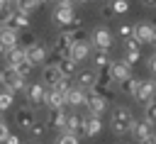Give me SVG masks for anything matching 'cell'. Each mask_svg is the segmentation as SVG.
<instances>
[{"instance_id":"cell-1","label":"cell","mask_w":156,"mask_h":144,"mask_svg":"<svg viewBox=\"0 0 156 144\" xmlns=\"http://www.w3.org/2000/svg\"><path fill=\"white\" fill-rule=\"evenodd\" d=\"M134 117H132V110L129 107H115L112 115H110V129L115 137H124V134H132V127H134Z\"/></svg>"},{"instance_id":"cell-2","label":"cell","mask_w":156,"mask_h":144,"mask_svg":"<svg viewBox=\"0 0 156 144\" xmlns=\"http://www.w3.org/2000/svg\"><path fill=\"white\" fill-rule=\"evenodd\" d=\"M0 83H2V90H10V93H17V90L27 88V78L22 73H17L15 68H10V66L0 68Z\"/></svg>"},{"instance_id":"cell-3","label":"cell","mask_w":156,"mask_h":144,"mask_svg":"<svg viewBox=\"0 0 156 144\" xmlns=\"http://www.w3.org/2000/svg\"><path fill=\"white\" fill-rule=\"evenodd\" d=\"M2 27H12V29H27L29 27V15L22 12V10H10L5 17H2Z\"/></svg>"},{"instance_id":"cell-4","label":"cell","mask_w":156,"mask_h":144,"mask_svg":"<svg viewBox=\"0 0 156 144\" xmlns=\"http://www.w3.org/2000/svg\"><path fill=\"white\" fill-rule=\"evenodd\" d=\"M71 46H73V39H71L68 32H61V34L54 37V41H51V51H54L58 59L68 56V54H71Z\"/></svg>"},{"instance_id":"cell-5","label":"cell","mask_w":156,"mask_h":144,"mask_svg":"<svg viewBox=\"0 0 156 144\" xmlns=\"http://www.w3.org/2000/svg\"><path fill=\"white\" fill-rule=\"evenodd\" d=\"M24 90H27V103H29L32 107L44 105V100H46V88H44L41 83H29Z\"/></svg>"},{"instance_id":"cell-6","label":"cell","mask_w":156,"mask_h":144,"mask_svg":"<svg viewBox=\"0 0 156 144\" xmlns=\"http://www.w3.org/2000/svg\"><path fill=\"white\" fill-rule=\"evenodd\" d=\"M15 122H17V127H22V129H29V127L37 122L34 107H32V105H22V107H17V112H15Z\"/></svg>"},{"instance_id":"cell-7","label":"cell","mask_w":156,"mask_h":144,"mask_svg":"<svg viewBox=\"0 0 156 144\" xmlns=\"http://www.w3.org/2000/svg\"><path fill=\"white\" fill-rule=\"evenodd\" d=\"M66 117L68 112L61 107V110H49L46 112V129H54V132H63L66 127Z\"/></svg>"},{"instance_id":"cell-8","label":"cell","mask_w":156,"mask_h":144,"mask_svg":"<svg viewBox=\"0 0 156 144\" xmlns=\"http://www.w3.org/2000/svg\"><path fill=\"white\" fill-rule=\"evenodd\" d=\"M134 98L139 100V103H151L154 98H156V81H139V88H136V93H134Z\"/></svg>"},{"instance_id":"cell-9","label":"cell","mask_w":156,"mask_h":144,"mask_svg":"<svg viewBox=\"0 0 156 144\" xmlns=\"http://www.w3.org/2000/svg\"><path fill=\"white\" fill-rule=\"evenodd\" d=\"M107 73L112 76V81H115V83H122V81H127V78L132 76V66H127V63L119 59V61H112V63H110Z\"/></svg>"},{"instance_id":"cell-10","label":"cell","mask_w":156,"mask_h":144,"mask_svg":"<svg viewBox=\"0 0 156 144\" xmlns=\"http://www.w3.org/2000/svg\"><path fill=\"white\" fill-rule=\"evenodd\" d=\"M54 22L58 24V27H68L73 20H76V12H73V7H68V5H56V10H54Z\"/></svg>"},{"instance_id":"cell-11","label":"cell","mask_w":156,"mask_h":144,"mask_svg":"<svg viewBox=\"0 0 156 144\" xmlns=\"http://www.w3.org/2000/svg\"><path fill=\"white\" fill-rule=\"evenodd\" d=\"M83 127H85V115H78V112H68V117H66V127H63V132H68V134H83Z\"/></svg>"},{"instance_id":"cell-12","label":"cell","mask_w":156,"mask_h":144,"mask_svg":"<svg viewBox=\"0 0 156 144\" xmlns=\"http://www.w3.org/2000/svg\"><path fill=\"white\" fill-rule=\"evenodd\" d=\"M102 132V120L95 112H85V127H83V137H98Z\"/></svg>"},{"instance_id":"cell-13","label":"cell","mask_w":156,"mask_h":144,"mask_svg":"<svg viewBox=\"0 0 156 144\" xmlns=\"http://www.w3.org/2000/svg\"><path fill=\"white\" fill-rule=\"evenodd\" d=\"M73 81H76V85H78V88L90 90V88L95 85V81H98V73H95V68H83L80 73H76V76H73Z\"/></svg>"},{"instance_id":"cell-14","label":"cell","mask_w":156,"mask_h":144,"mask_svg":"<svg viewBox=\"0 0 156 144\" xmlns=\"http://www.w3.org/2000/svg\"><path fill=\"white\" fill-rule=\"evenodd\" d=\"M24 61H27V49H24V46L7 49V54H5V66L17 68V66H20V63H24Z\"/></svg>"},{"instance_id":"cell-15","label":"cell","mask_w":156,"mask_h":144,"mask_svg":"<svg viewBox=\"0 0 156 144\" xmlns=\"http://www.w3.org/2000/svg\"><path fill=\"white\" fill-rule=\"evenodd\" d=\"M46 56H49V49L44 46V44H34V46H29L27 49V59L34 63V66H41V63H46Z\"/></svg>"},{"instance_id":"cell-16","label":"cell","mask_w":156,"mask_h":144,"mask_svg":"<svg viewBox=\"0 0 156 144\" xmlns=\"http://www.w3.org/2000/svg\"><path fill=\"white\" fill-rule=\"evenodd\" d=\"M105 105H107V95H102V93H95V90H90L88 93V112H95V115H100L102 110H105Z\"/></svg>"},{"instance_id":"cell-17","label":"cell","mask_w":156,"mask_h":144,"mask_svg":"<svg viewBox=\"0 0 156 144\" xmlns=\"http://www.w3.org/2000/svg\"><path fill=\"white\" fill-rule=\"evenodd\" d=\"M73 61H85L88 56H90V44L85 41V39H78V41H73V46H71V54H68Z\"/></svg>"},{"instance_id":"cell-18","label":"cell","mask_w":156,"mask_h":144,"mask_svg":"<svg viewBox=\"0 0 156 144\" xmlns=\"http://www.w3.org/2000/svg\"><path fill=\"white\" fill-rule=\"evenodd\" d=\"M66 105H73V107H80V105H88V93L78 85H73L68 93H66Z\"/></svg>"},{"instance_id":"cell-19","label":"cell","mask_w":156,"mask_h":144,"mask_svg":"<svg viewBox=\"0 0 156 144\" xmlns=\"http://www.w3.org/2000/svg\"><path fill=\"white\" fill-rule=\"evenodd\" d=\"M44 105H46L49 110H61V107L66 105V93H61V90H56V88L46 90V100H44Z\"/></svg>"},{"instance_id":"cell-20","label":"cell","mask_w":156,"mask_h":144,"mask_svg":"<svg viewBox=\"0 0 156 144\" xmlns=\"http://www.w3.org/2000/svg\"><path fill=\"white\" fill-rule=\"evenodd\" d=\"M154 34H156V27H154V24L141 22V24L134 27V37H136L141 44H151V41H154Z\"/></svg>"},{"instance_id":"cell-21","label":"cell","mask_w":156,"mask_h":144,"mask_svg":"<svg viewBox=\"0 0 156 144\" xmlns=\"http://www.w3.org/2000/svg\"><path fill=\"white\" fill-rule=\"evenodd\" d=\"M93 44H95L98 49H107V51H110V46H112V34H110L105 27H98V29L93 32Z\"/></svg>"},{"instance_id":"cell-22","label":"cell","mask_w":156,"mask_h":144,"mask_svg":"<svg viewBox=\"0 0 156 144\" xmlns=\"http://www.w3.org/2000/svg\"><path fill=\"white\" fill-rule=\"evenodd\" d=\"M63 73H61V68H58V63H46L44 66V76H41V81H44V85H56L58 83V78H61Z\"/></svg>"},{"instance_id":"cell-23","label":"cell","mask_w":156,"mask_h":144,"mask_svg":"<svg viewBox=\"0 0 156 144\" xmlns=\"http://www.w3.org/2000/svg\"><path fill=\"white\" fill-rule=\"evenodd\" d=\"M112 83H115V81H112V76H110L107 71H102V73H100V78L95 81V85H93L90 90L102 93V95H107V98H110V93H112Z\"/></svg>"},{"instance_id":"cell-24","label":"cell","mask_w":156,"mask_h":144,"mask_svg":"<svg viewBox=\"0 0 156 144\" xmlns=\"http://www.w3.org/2000/svg\"><path fill=\"white\" fill-rule=\"evenodd\" d=\"M0 41L5 44V49L20 46V34H17V29H12V27H0Z\"/></svg>"},{"instance_id":"cell-25","label":"cell","mask_w":156,"mask_h":144,"mask_svg":"<svg viewBox=\"0 0 156 144\" xmlns=\"http://www.w3.org/2000/svg\"><path fill=\"white\" fill-rule=\"evenodd\" d=\"M93 63H95V68H100V73H102V71H107V68H110V63H112L110 51H107V49H98V51L93 54Z\"/></svg>"},{"instance_id":"cell-26","label":"cell","mask_w":156,"mask_h":144,"mask_svg":"<svg viewBox=\"0 0 156 144\" xmlns=\"http://www.w3.org/2000/svg\"><path fill=\"white\" fill-rule=\"evenodd\" d=\"M132 137L141 144L146 137H151V124L144 120V122H134V127H132Z\"/></svg>"},{"instance_id":"cell-27","label":"cell","mask_w":156,"mask_h":144,"mask_svg":"<svg viewBox=\"0 0 156 144\" xmlns=\"http://www.w3.org/2000/svg\"><path fill=\"white\" fill-rule=\"evenodd\" d=\"M56 63H58V68H61L63 76H76V73H78V71H76V68H78V61H73L71 56H63V59H58Z\"/></svg>"},{"instance_id":"cell-28","label":"cell","mask_w":156,"mask_h":144,"mask_svg":"<svg viewBox=\"0 0 156 144\" xmlns=\"http://www.w3.org/2000/svg\"><path fill=\"white\" fill-rule=\"evenodd\" d=\"M44 0H15V5H17V10H22V12H32V10H37L39 5H41Z\"/></svg>"},{"instance_id":"cell-29","label":"cell","mask_w":156,"mask_h":144,"mask_svg":"<svg viewBox=\"0 0 156 144\" xmlns=\"http://www.w3.org/2000/svg\"><path fill=\"white\" fill-rule=\"evenodd\" d=\"M119 88H122V93H127V95H134V93H136V88H139V81H136L134 76H129L127 81H122V83H119Z\"/></svg>"},{"instance_id":"cell-30","label":"cell","mask_w":156,"mask_h":144,"mask_svg":"<svg viewBox=\"0 0 156 144\" xmlns=\"http://www.w3.org/2000/svg\"><path fill=\"white\" fill-rule=\"evenodd\" d=\"M73 85H76L73 76H61V78H58V83H56L54 88H56V90H61V93H68V90H71Z\"/></svg>"},{"instance_id":"cell-31","label":"cell","mask_w":156,"mask_h":144,"mask_svg":"<svg viewBox=\"0 0 156 144\" xmlns=\"http://www.w3.org/2000/svg\"><path fill=\"white\" fill-rule=\"evenodd\" d=\"M110 7H112L115 15H124V12L129 10V2H127V0H110Z\"/></svg>"},{"instance_id":"cell-32","label":"cell","mask_w":156,"mask_h":144,"mask_svg":"<svg viewBox=\"0 0 156 144\" xmlns=\"http://www.w3.org/2000/svg\"><path fill=\"white\" fill-rule=\"evenodd\" d=\"M12 95H15V93H10V90H0V112H5V110L12 105V100H15Z\"/></svg>"},{"instance_id":"cell-33","label":"cell","mask_w":156,"mask_h":144,"mask_svg":"<svg viewBox=\"0 0 156 144\" xmlns=\"http://www.w3.org/2000/svg\"><path fill=\"white\" fill-rule=\"evenodd\" d=\"M146 122L149 124H156V98L151 103H146Z\"/></svg>"},{"instance_id":"cell-34","label":"cell","mask_w":156,"mask_h":144,"mask_svg":"<svg viewBox=\"0 0 156 144\" xmlns=\"http://www.w3.org/2000/svg\"><path fill=\"white\" fill-rule=\"evenodd\" d=\"M139 46H141V41H139L134 34L124 39V51H139Z\"/></svg>"},{"instance_id":"cell-35","label":"cell","mask_w":156,"mask_h":144,"mask_svg":"<svg viewBox=\"0 0 156 144\" xmlns=\"http://www.w3.org/2000/svg\"><path fill=\"white\" fill-rule=\"evenodd\" d=\"M56 144H78V137L76 134H68V132H61L56 137Z\"/></svg>"},{"instance_id":"cell-36","label":"cell","mask_w":156,"mask_h":144,"mask_svg":"<svg viewBox=\"0 0 156 144\" xmlns=\"http://www.w3.org/2000/svg\"><path fill=\"white\" fill-rule=\"evenodd\" d=\"M122 61H124L127 66H134V63H139V51H124Z\"/></svg>"},{"instance_id":"cell-37","label":"cell","mask_w":156,"mask_h":144,"mask_svg":"<svg viewBox=\"0 0 156 144\" xmlns=\"http://www.w3.org/2000/svg\"><path fill=\"white\" fill-rule=\"evenodd\" d=\"M29 132H32V137H41V134L46 132V122H34V124L29 127Z\"/></svg>"},{"instance_id":"cell-38","label":"cell","mask_w":156,"mask_h":144,"mask_svg":"<svg viewBox=\"0 0 156 144\" xmlns=\"http://www.w3.org/2000/svg\"><path fill=\"white\" fill-rule=\"evenodd\" d=\"M117 34H119L122 39H127V37L134 34V27H132V24H119V27H117Z\"/></svg>"},{"instance_id":"cell-39","label":"cell","mask_w":156,"mask_h":144,"mask_svg":"<svg viewBox=\"0 0 156 144\" xmlns=\"http://www.w3.org/2000/svg\"><path fill=\"white\" fill-rule=\"evenodd\" d=\"M32 68H34V63H32V61H29V59H27V61H24V63H20V66H17V68H15V71H17V73H22V76H24V78H27V76H29V71H32Z\"/></svg>"},{"instance_id":"cell-40","label":"cell","mask_w":156,"mask_h":144,"mask_svg":"<svg viewBox=\"0 0 156 144\" xmlns=\"http://www.w3.org/2000/svg\"><path fill=\"white\" fill-rule=\"evenodd\" d=\"M10 137V129H7V122H5V117L0 115V144H5V139Z\"/></svg>"},{"instance_id":"cell-41","label":"cell","mask_w":156,"mask_h":144,"mask_svg":"<svg viewBox=\"0 0 156 144\" xmlns=\"http://www.w3.org/2000/svg\"><path fill=\"white\" fill-rule=\"evenodd\" d=\"M20 39H22V46H24V49H29V46H34V44H37L34 34H29V32H24V34H22Z\"/></svg>"},{"instance_id":"cell-42","label":"cell","mask_w":156,"mask_h":144,"mask_svg":"<svg viewBox=\"0 0 156 144\" xmlns=\"http://www.w3.org/2000/svg\"><path fill=\"white\" fill-rule=\"evenodd\" d=\"M100 15H102V20H105V22H110V20H112V15H115V12H112V7H110V2H107V5H105V7L100 10Z\"/></svg>"},{"instance_id":"cell-43","label":"cell","mask_w":156,"mask_h":144,"mask_svg":"<svg viewBox=\"0 0 156 144\" xmlns=\"http://www.w3.org/2000/svg\"><path fill=\"white\" fill-rule=\"evenodd\" d=\"M5 144H20V139H17V137H15V134H10V137H7V139H5Z\"/></svg>"},{"instance_id":"cell-44","label":"cell","mask_w":156,"mask_h":144,"mask_svg":"<svg viewBox=\"0 0 156 144\" xmlns=\"http://www.w3.org/2000/svg\"><path fill=\"white\" fill-rule=\"evenodd\" d=\"M149 68H151V71H154V73H156V54H154V56H151V59H149Z\"/></svg>"},{"instance_id":"cell-45","label":"cell","mask_w":156,"mask_h":144,"mask_svg":"<svg viewBox=\"0 0 156 144\" xmlns=\"http://www.w3.org/2000/svg\"><path fill=\"white\" fill-rule=\"evenodd\" d=\"M141 144H156V134H151V137H146Z\"/></svg>"},{"instance_id":"cell-46","label":"cell","mask_w":156,"mask_h":144,"mask_svg":"<svg viewBox=\"0 0 156 144\" xmlns=\"http://www.w3.org/2000/svg\"><path fill=\"white\" fill-rule=\"evenodd\" d=\"M73 2H76V0H58L56 5H68V7H73Z\"/></svg>"},{"instance_id":"cell-47","label":"cell","mask_w":156,"mask_h":144,"mask_svg":"<svg viewBox=\"0 0 156 144\" xmlns=\"http://www.w3.org/2000/svg\"><path fill=\"white\" fill-rule=\"evenodd\" d=\"M141 2H144L146 7H156V0H141Z\"/></svg>"},{"instance_id":"cell-48","label":"cell","mask_w":156,"mask_h":144,"mask_svg":"<svg viewBox=\"0 0 156 144\" xmlns=\"http://www.w3.org/2000/svg\"><path fill=\"white\" fill-rule=\"evenodd\" d=\"M5 54H7V49H5V44L0 41V56H5Z\"/></svg>"},{"instance_id":"cell-49","label":"cell","mask_w":156,"mask_h":144,"mask_svg":"<svg viewBox=\"0 0 156 144\" xmlns=\"http://www.w3.org/2000/svg\"><path fill=\"white\" fill-rule=\"evenodd\" d=\"M76 2H78V5H88L90 0H76Z\"/></svg>"},{"instance_id":"cell-50","label":"cell","mask_w":156,"mask_h":144,"mask_svg":"<svg viewBox=\"0 0 156 144\" xmlns=\"http://www.w3.org/2000/svg\"><path fill=\"white\" fill-rule=\"evenodd\" d=\"M117 144H129V142H122V139H119V142H117Z\"/></svg>"},{"instance_id":"cell-51","label":"cell","mask_w":156,"mask_h":144,"mask_svg":"<svg viewBox=\"0 0 156 144\" xmlns=\"http://www.w3.org/2000/svg\"><path fill=\"white\" fill-rule=\"evenodd\" d=\"M44 2H58V0H44Z\"/></svg>"},{"instance_id":"cell-52","label":"cell","mask_w":156,"mask_h":144,"mask_svg":"<svg viewBox=\"0 0 156 144\" xmlns=\"http://www.w3.org/2000/svg\"><path fill=\"white\" fill-rule=\"evenodd\" d=\"M154 44H156V34H154Z\"/></svg>"},{"instance_id":"cell-53","label":"cell","mask_w":156,"mask_h":144,"mask_svg":"<svg viewBox=\"0 0 156 144\" xmlns=\"http://www.w3.org/2000/svg\"><path fill=\"white\" fill-rule=\"evenodd\" d=\"M0 27H2V22H0Z\"/></svg>"}]
</instances>
